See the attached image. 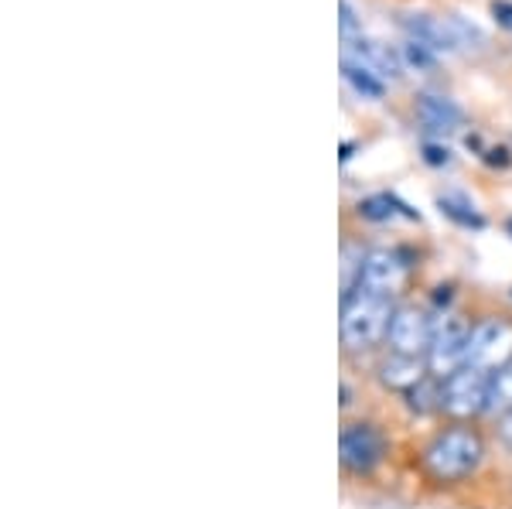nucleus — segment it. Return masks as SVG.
Here are the masks:
<instances>
[{"instance_id": "obj_7", "label": "nucleus", "mask_w": 512, "mask_h": 509, "mask_svg": "<svg viewBox=\"0 0 512 509\" xmlns=\"http://www.w3.org/2000/svg\"><path fill=\"white\" fill-rule=\"evenodd\" d=\"M390 349L396 356H420V352L431 349V339H434V328H431V318L417 308H396L393 311V322H390Z\"/></svg>"}, {"instance_id": "obj_3", "label": "nucleus", "mask_w": 512, "mask_h": 509, "mask_svg": "<svg viewBox=\"0 0 512 509\" xmlns=\"http://www.w3.org/2000/svg\"><path fill=\"white\" fill-rule=\"evenodd\" d=\"M506 363H512V322L506 318H485L468 332L465 346V366L495 373Z\"/></svg>"}, {"instance_id": "obj_14", "label": "nucleus", "mask_w": 512, "mask_h": 509, "mask_svg": "<svg viewBox=\"0 0 512 509\" xmlns=\"http://www.w3.org/2000/svg\"><path fill=\"white\" fill-rule=\"evenodd\" d=\"M362 216H369V219H390L393 216V199H390V195H376V199L362 202Z\"/></svg>"}, {"instance_id": "obj_13", "label": "nucleus", "mask_w": 512, "mask_h": 509, "mask_svg": "<svg viewBox=\"0 0 512 509\" xmlns=\"http://www.w3.org/2000/svg\"><path fill=\"white\" fill-rule=\"evenodd\" d=\"M345 79L352 82V89L359 96H369V100H379V96H383V79L373 76V72H366V69H359V65L345 62Z\"/></svg>"}, {"instance_id": "obj_4", "label": "nucleus", "mask_w": 512, "mask_h": 509, "mask_svg": "<svg viewBox=\"0 0 512 509\" xmlns=\"http://www.w3.org/2000/svg\"><path fill=\"white\" fill-rule=\"evenodd\" d=\"M489 380L492 373L475 366L454 369L448 380L441 383V410H448L454 417H472L482 414L485 400H489Z\"/></svg>"}, {"instance_id": "obj_11", "label": "nucleus", "mask_w": 512, "mask_h": 509, "mask_svg": "<svg viewBox=\"0 0 512 509\" xmlns=\"http://www.w3.org/2000/svg\"><path fill=\"white\" fill-rule=\"evenodd\" d=\"M485 414L506 417L512 414V363L495 369L489 380V400H485Z\"/></svg>"}, {"instance_id": "obj_10", "label": "nucleus", "mask_w": 512, "mask_h": 509, "mask_svg": "<svg viewBox=\"0 0 512 509\" xmlns=\"http://www.w3.org/2000/svg\"><path fill=\"white\" fill-rule=\"evenodd\" d=\"M417 117L431 134H451L461 123V110L451 100H444V96H424L417 103Z\"/></svg>"}, {"instance_id": "obj_6", "label": "nucleus", "mask_w": 512, "mask_h": 509, "mask_svg": "<svg viewBox=\"0 0 512 509\" xmlns=\"http://www.w3.org/2000/svg\"><path fill=\"white\" fill-rule=\"evenodd\" d=\"M468 332L458 322V318H444L441 328H434V339H431V349H427V366H431L434 376L448 380L454 369L465 366V346H468Z\"/></svg>"}, {"instance_id": "obj_8", "label": "nucleus", "mask_w": 512, "mask_h": 509, "mask_svg": "<svg viewBox=\"0 0 512 509\" xmlns=\"http://www.w3.org/2000/svg\"><path fill=\"white\" fill-rule=\"evenodd\" d=\"M403 281H407V260L396 250H373L359 264V284L383 294V298H393L403 287Z\"/></svg>"}, {"instance_id": "obj_9", "label": "nucleus", "mask_w": 512, "mask_h": 509, "mask_svg": "<svg viewBox=\"0 0 512 509\" xmlns=\"http://www.w3.org/2000/svg\"><path fill=\"white\" fill-rule=\"evenodd\" d=\"M345 62L359 65V69L373 72V76L379 79H393L396 72H400V62H396V55L390 52V48L376 45V41H349L345 45Z\"/></svg>"}, {"instance_id": "obj_5", "label": "nucleus", "mask_w": 512, "mask_h": 509, "mask_svg": "<svg viewBox=\"0 0 512 509\" xmlns=\"http://www.w3.org/2000/svg\"><path fill=\"white\" fill-rule=\"evenodd\" d=\"M338 448H342V465L355 475L373 472L386 455V441L373 424H349L342 431Z\"/></svg>"}, {"instance_id": "obj_2", "label": "nucleus", "mask_w": 512, "mask_h": 509, "mask_svg": "<svg viewBox=\"0 0 512 509\" xmlns=\"http://www.w3.org/2000/svg\"><path fill=\"white\" fill-rule=\"evenodd\" d=\"M482 455V438L472 428H451L424 448V469L434 482H458L478 469Z\"/></svg>"}, {"instance_id": "obj_16", "label": "nucleus", "mask_w": 512, "mask_h": 509, "mask_svg": "<svg viewBox=\"0 0 512 509\" xmlns=\"http://www.w3.org/2000/svg\"><path fill=\"white\" fill-rule=\"evenodd\" d=\"M495 18H499V24L512 28V4H495Z\"/></svg>"}, {"instance_id": "obj_1", "label": "nucleus", "mask_w": 512, "mask_h": 509, "mask_svg": "<svg viewBox=\"0 0 512 509\" xmlns=\"http://www.w3.org/2000/svg\"><path fill=\"white\" fill-rule=\"evenodd\" d=\"M393 305L390 298L369 291V287H355V291L345 294L342 305V342L345 349H369L376 346L379 339L390 335V322H393Z\"/></svg>"}, {"instance_id": "obj_12", "label": "nucleus", "mask_w": 512, "mask_h": 509, "mask_svg": "<svg viewBox=\"0 0 512 509\" xmlns=\"http://www.w3.org/2000/svg\"><path fill=\"white\" fill-rule=\"evenodd\" d=\"M383 380L396 390H414L420 380H424V369H420V359L414 356H396L390 363H383Z\"/></svg>"}, {"instance_id": "obj_15", "label": "nucleus", "mask_w": 512, "mask_h": 509, "mask_svg": "<svg viewBox=\"0 0 512 509\" xmlns=\"http://www.w3.org/2000/svg\"><path fill=\"white\" fill-rule=\"evenodd\" d=\"M355 28V14H352V4L349 0H342V31L349 35V31Z\"/></svg>"}]
</instances>
